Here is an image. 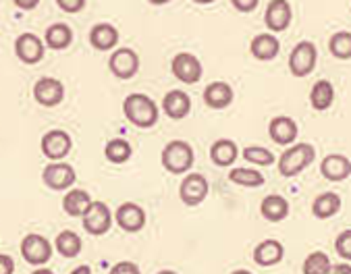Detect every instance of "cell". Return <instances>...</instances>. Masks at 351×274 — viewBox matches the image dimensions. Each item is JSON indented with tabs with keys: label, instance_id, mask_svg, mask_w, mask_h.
<instances>
[{
	"label": "cell",
	"instance_id": "ac0fdd59",
	"mask_svg": "<svg viewBox=\"0 0 351 274\" xmlns=\"http://www.w3.org/2000/svg\"><path fill=\"white\" fill-rule=\"evenodd\" d=\"M320 173L328 181H345L351 175V160L343 154H328L320 164Z\"/></svg>",
	"mask_w": 351,
	"mask_h": 274
},
{
	"label": "cell",
	"instance_id": "1f68e13d",
	"mask_svg": "<svg viewBox=\"0 0 351 274\" xmlns=\"http://www.w3.org/2000/svg\"><path fill=\"white\" fill-rule=\"evenodd\" d=\"M330 268V258L324 251H312L304 260V274H326Z\"/></svg>",
	"mask_w": 351,
	"mask_h": 274
},
{
	"label": "cell",
	"instance_id": "cb8c5ba5",
	"mask_svg": "<svg viewBox=\"0 0 351 274\" xmlns=\"http://www.w3.org/2000/svg\"><path fill=\"white\" fill-rule=\"evenodd\" d=\"M339 210H341V197L337 193H332V191L320 193L312 203V214L318 221H326V219L335 216Z\"/></svg>",
	"mask_w": 351,
	"mask_h": 274
},
{
	"label": "cell",
	"instance_id": "4dcf8cb0",
	"mask_svg": "<svg viewBox=\"0 0 351 274\" xmlns=\"http://www.w3.org/2000/svg\"><path fill=\"white\" fill-rule=\"evenodd\" d=\"M229 181L235 183V185H241V187H262L264 185V175L260 171H254V169H233L229 173Z\"/></svg>",
	"mask_w": 351,
	"mask_h": 274
},
{
	"label": "cell",
	"instance_id": "9a60e30c",
	"mask_svg": "<svg viewBox=\"0 0 351 274\" xmlns=\"http://www.w3.org/2000/svg\"><path fill=\"white\" fill-rule=\"evenodd\" d=\"M15 52L19 56L21 62L25 64H36L42 60L44 56V42L36 36V34H21L17 40H15Z\"/></svg>",
	"mask_w": 351,
	"mask_h": 274
},
{
	"label": "cell",
	"instance_id": "277c9868",
	"mask_svg": "<svg viewBox=\"0 0 351 274\" xmlns=\"http://www.w3.org/2000/svg\"><path fill=\"white\" fill-rule=\"evenodd\" d=\"M318 62V50L314 42H300L289 54V71L295 77L310 75Z\"/></svg>",
	"mask_w": 351,
	"mask_h": 274
},
{
	"label": "cell",
	"instance_id": "4fadbf2b",
	"mask_svg": "<svg viewBox=\"0 0 351 274\" xmlns=\"http://www.w3.org/2000/svg\"><path fill=\"white\" fill-rule=\"evenodd\" d=\"M34 98L38 104L46 106V108H52V106H58L62 100H64V86L60 79H54V77H42L36 82L34 86Z\"/></svg>",
	"mask_w": 351,
	"mask_h": 274
},
{
	"label": "cell",
	"instance_id": "8fae6325",
	"mask_svg": "<svg viewBox=\"0 0 351 274\" xmlns=\"http://www.w3.org/2000/svg\"><path fill=\"white\" fill-rule=\"evenodd\" d=\"M117 225L125 231V233H139L146 225V212L139 203L135 201H125L117 208Z\"/></svg>",
	"mask_w": 351,
	"mask_h": 274
},
{
	"label": "cell",
	"instance_id": "f1b7e54d",
	"mask_svg": "<svg viewBox=\"0 0 351 274\" xmlns=\"http://www.w3.org/2000/svg\"><path fill=\"white\" fill-rule=\"evenodd\" d=\"M44 42L52 48V50H64L69 44L73 42V32L64 23H54L46 29Z\"/></svg>",
	"mask_w": 351,
	"mask_h": 274
},
{
	"label": "cell",
	"instance_id": "d590c367",
	"mask_svg": "<svg viewBox=\"0 0 351 274\" xmlns=\"http://www.w3.org/2000/svg\"><path fill=\"white\" fill-rule=\"evenodd\" d=\"M108 274H142V272H139V266H137L135 262L123 260V262L114 264V266L110 268Z\"/></svg>",
	"mask_w": 351,
	"mask_h": 274
},
{
	"label": "cell",
	"instance_id": "4316f807",
	"mask_svg": "<svg viewBox=\"0 0 351 274\" xmlns=\"http://www.w3.org/2000/svg\"><path fill=\"white\" fill-rule=\"evenodd\" d=\"M237 156H239L237 144L231 140H219L210 148V158H213L217 166H231L237 160Z\"/></svg>",
	"mask_w": 351,
	"mask_h": 274
},
{
	"label": "cell",
	"instance_id": "74e56055",
	"mask_svg": "<svg viewBox=\"0 0 351 274\" xmlns=\"http://www.w3.org/2000/svg\"><path fill=\"white\" fill-rule=\"evenodd\" d=\"M15 272V260L7 253H0V274H13Z\"/></svg>",
	"mask_w": 351,
	"mask_h": 274
},
{
	"label": "cell",
	"instance_id": "836d02e7",
	"mask_svg": "<svg viewBox=\"0 0 351 274\" xmlns=\"http://www.w3.org/2000/svg\"><path fill=\"white\" fill-rule=\"evenodd\" d=\"M243 160L252 162V164H258V166H270L274 164V154L268 150V148H262V146H247L243 150Z\"/></svg>",
	"mask_w": 351,
	"mask_h": 274
},
{
	"label": "cell",
	"instance_id": "83f0119b",
	"mask_svg": "<svg viewBox=\"0 0 351 274\" xmlns=\"http://www.w3.org/2000/svg\"><path fill=\"white\" fill-rule=\"evenodd\" d=\"M335 102V88L328 79H320L312 86L310 92V104L314 110H326Z\"/></svg>",
	"mask_w": 351,
	"mask_h": 274
},
{
	"label": "cell",
	"instance_id": "2e32d148",
	"mask_svg": "<svg viewBox=\"0 0 351 274\" xmlns=\"http://www.w3.org/2000/svg\"><path fill=\"white\" fill-rule=\"evenodd\" d=\"M264 21L270 32H285L291 23V5L285 0H272L266 7Z\"/></svg>",
	"mask_w": 351,
	"mask_h": 274
},
{
	"label": "cell",
	"instance_id": "3957f363",
	"mask_svg": "<svg viewBox=\"0 0 351 274\" xmlns=\"http://www.w3.org/2000/svg\"><path fill=\"white\" fill-rule=\"evenodd\" d=\"M162 166L173 175H185L193 166V148L187 142L175 140L162 148Z\"/></svg>",
	"mask_w": 351,
	"mask_h": 274
},
{
	"label": "cell",
	"instance_id": "d6a6232c",
	"mask_svg": "<svg viewBox=\"0 0 351 274\" xmlns=\"http://www.w3.org/2000/svg\"><path fill=\"white\" fill-rule=\"evenodd\" d=\"M328 48L330 52L341 58V60H347L351 56V34L349 32H337L330 42H328Z\"/></svg>",
	"mask_w": 351,
	"mask_h": 274
},
{
	"label": "cell",
	"instance_id": "44dd1931",
	"mask_svg": "<svg viewBox=\"0 0 351 274\" xmlns=\"http://www.w3.org/2000/svg\"><path fill=\"white\" fill-rule=\"evenodd\" d=\"M162 110L167 112L169 119L181 121V119H185V116L189 114V110H191V98H189L185 92H181V90H173V92H169V94L162 98Z\"/></svg>",
	"mask_w": 351,
	"mask_h": 274
},
{
	"label": "cell",
	"instance_id": "484cf974",
	"mask_svg": "<svg viewBox=\"0 0 351 274\" xmlns=\"http://www.w3.org/2000/svg\"><path fill=\"white\" fill-rule=\"evenodd\" d=\"M54 247L62 258H77L84 249V241L75 231H60L54 239Z\"/></svg>",
	"mask_w": 351,
	"mask_h": 274
},
{
	"label": "cell",
	"instance_id": "603a6c76",
	"mask_svg": "<svg viewBox=\"0 0 351 274\" xmlns=\"http://www.w3.org/2000/svg\"><path fill=\"white\" fill-rule=\"evenodd\" d=\"M90 44L96 48V50H110L119 44V29L110 23H98L92 27L90 32Z\"/></svg>",
	"mask_w": 351,
	"mask_h": 274
},
{
	"label": "cell",
	"instance_id": "d4e9b609",
	"mask_svg": "<svg viewBox=\"0 0 351 274\" xmlns=\"http://www.w3.org/2000/svg\"><path fill=\"white\" fill-rule=\"evenodd\" d=\"M280 50V44L274 36L270 34H258L252 44H250V52L258 58V60H272Z\"/></svg>",
	"mask_w": 351,
	"mask_h": 274
},
{
	"label": "cell",
	"instance_id": "e0dca14e",
	"mask_svg": "<svg viewBox=\"0 0 351 274\" xmlns=\"http://www.w3.org/2000/svg\"><path fill=\"white\" fill-rule=\"evenodd\" d=\"M233 98H235L233 88L227 82H213V84H208L206 90H204V102H206V106L215 108V110L227 108L233 102Z\"/></svg>",
	"mask_w": 351,
	"mask_h": 274
},
{
	"label": "cell",
	"instance_id": "8992f818",
	"mask_svg": "<svg viewBox=\"0 0 351 274\" xmlns=\"http://www.w3.org/2000/svg\"><path fill=\"white\" fill-rule=\"evenodd\" d=\"M82 219H84L86 233H90L94 237L106 235L112 227V214H110L108 206L104 201H92L90 208L86 210V214Z\"/></svg>",
	"mask_w": 351,
	"mask_h": 274
},
{
	"label": "cell",
	"instance_id": "7c38bea8",
	"mask_svg": "<svg viewBox=\"0 0 351 274\" xmlns=\"http://www.w3.org/2000/svg\"><path fill=\"white\" fill-rule=\"evenodd\" d=\"M208 195V181L204 175L199 173H191L187 175L183 181H181V187H179V197L185 206L193 208V206H199Z\"/></svg>",
	"mask_w": 351,
	"mask_h": 274
},
{
	"label": "cell",
	"instance_id": "6da1fadb",
	"mask_svg": "<svg viewBox=\"0 0 351 274\" xmlns=\"http://www.w3.org/2000/svg\"><path fill=\"white\" fill-rule=\"evenodd\" d=\"M123 112L127 121L139 129H150L158 121V106L146 94H129L123 102Z\"/></svg>",
	"mask_w": 351,
	"mask_h": 274
},
{
	"label": "cell",
	"instance_id": "5b68a950",
	"mask_svg": "<svg viewBox=\"0 0 351 274\" xmlns=\"http://www.w3.org/2000/svg\"><path fill=\"white\" fill-rule=\"evenodd\" d=\"M21 258L32 266H44L52 258V243L44 235L29 233L21 241Z\"/></svg>",
	"mask_w": 351,
	"mask_h": 274
},
{
	"label": "cell",
	"instance_id": "7a4b0ae2",
	"mask_svg": "<svg viewBox=\"0 0 351 274\" xmlns=\"http://www.w3.org/2000/svg\"><path fill=\"white\" fill-rule=\"evenodd\" d=\"M316 158V150L312 144L300 142L287 148L283 154L278 156V173L283 177H295L302 171H306Z\"/></svg>",
	"mask_w": 351,
	"mask_h": 274
},
{
	"label": "cell",
	"instance_id": "d6986e66",
	"mask_svg": "<svg viewBox=\"0 0 351 274\" xmlns=\"http://www.w3.org/2000/svg\"><path fill=\"white\" fill-rule=\"evenodd\" d=\"M260 214L268 223H280V221H285L289 216V201L283 195L270 193L260 203Z\"/></svg>",
	"mask_w": 351,
	"mask_h": 274
},
{
	"label": "cell",
	"instance_id": "f546056e",
	"mask_svg": "<svg viewBox=\"0 0 351 274\" xmlns=\"http://www.w3.org/2000/svg\"><path fill=\"white\" fill-rule=\"evenodd\" d=\"M131 144L127 140H123V137H117V140H110L106 146H104V156L108 162L112 164H123L131 158Z\"/></svg>",
	"mask_w": 351,
	"mask_h": 274
},
{
	"label": "cell",
	"instance_id": "f6af8a7d",
	"mask_svg": "<svg viewBox=\"0 0 351 274\" xmlns=\"http://www.w3.org/2000/svg\"><path fill=\"white\" fill-rule=\"evenodd\" d=\"M158 274H177V272L175 270H160Z\"/></svg>",
	"mask_w": 351,
	"mask_h": 274
},
{
	"label": "cell",
	"instance_id": "9c48e42d",
	"mask_svg": "<svg viewBox=\"0 0 351 274\" xmlns=\"http://www.w3.org/2000/svg\"><path fill=\"white\" fill-rule=\"evenodd\" d=\"M42 179H44V185L50 187L52 191H64L75 183L77 177H75V169L71 164L60 160V162H50L44 169Z\"/></svg>",
	"mask_w": 351,
	"mask_h": 274
},
{
	"label": "cell",
	"instance_id": "ffe728a7",
	"mask_svg": "<svg viewBox=\"0 0 351 274\" xmlns=\"http://www.w3.org/2000/svg\"><path fill=\"white\" fill-rule=\"evenodd\" d=\"M283 256H285V247L276 239H266V241L258 243L254 249V262L262 268L278 264L280 260H283Z\"/></svg>",
	"mask_w": 351,
	"mask_h": 274
},
{
	"label": "cell",
	"instance_id": "ba28073f",
	"mask_svg": "<svg viewBox=\"0 0 351 274\" xmlns=\"http://www.w3.org/2000/svg\"><path fill=\"white\" fill-rule=\"evenodd\" d=\"M171 71H173V75H175L179 82H183V84H187V86H193V84H197V82L202 79L204 68H202V62H199L197 56H193V54H189V52H181V54H177V56L173 58V62H171Z\"/></svg>",
	"mask_w": 351,
	"mask_h": 274
},
{
	"label": "cell",
	"instance_id": "f35d334b",
	"mask_svg": "<svg viewBox=\"0 0 351 274\" xmlns=\"http://www.w3.org/2000/svg\"><path fill=\"white\" fill-rule=\"evenodd\" d=\"M237 11H241V13H250V11H254L256 7H258V0H233L231 3Z\"/></svg>",
	"mask_w": 351,
	"mask_h": 274
},
{
	"label": "cell",
	"instance_id": "ee69618b",
	"mask_svg": "<svg viewBox=\"0 0 351 274\" xmlns=\"http://www.w3.org/2000/svg\"><path fill=\"white\" fill-rule=\"evenodd\" d=\"M231 274H252L250 270H235V272H231Z\"/></svg>",
	"mask_w": 351,
	"mask_h": 274
},
{
	"label": "cell",
	"instance_id": "e575fe53",
	"mask_svg": "<svg viewBox=\"0 0 351 274\" xmlns=\"http://www.w3.org/2000/svg\"><path fill=\"white\" fill-rule=\"evenodd\" d=\"M335 249H337V253H339L345 262L351 260V231H343V233L335 239Z\"/></svg>",
	"mask_w": 351,
	"mask_h": 274
},
{
	"label": "cell",
	"instance_id": "7bdbcfd3",
	"mask_svg": "<svg viewBox=\"0 0 351 274\" xmlns=\"http://www.w3.org/2000/svg\"><path fill=\"white\" fill-rule=\"evenodd\" d=\"M34 274H54L52 270H48V268H40V270H36Z\"/></svg>",
	"mask_w": 351,
	"mask_h": 274
},
{
	"label": "cell",
	"instance_id": "ab89813d",
	"mask_svg": "<svg viewBox=\"0 0 351 274\" xmlns=\"http://www.w3.org/2000/svg\"><path fill=\"white\" fill-rule=\"evenodd\" d=\"M326 274H351V266H349V262H341V264H335V266L330 264Z\"/></svg>",
	"mask_w": 351,
	"mask_h": 274
},
{
	"label": "cell",
	"instance_id": "5bb4252c",
	"mask_svg": "<svg viewBox=\"0 0 351 274\" xmlns=\"http://www.w3.org/2000/svg\"><path fill=\"white\" fill-rule=\"evenodd\" d=\"M298 123L291 119V116H285V114H280V116H274L268 125V135H270V140L278 146H291L295 140H298Z\"/></svg>",
	"mask_w": 351,
	"mask_h": 274
},
{
	"label": "cell",
	"instance_id": "52a82bcc",
	"mask_svg": "<svg viewBox=\"0 0 351 274\" xmlns=\"http://www.w3.org/2000/svg\"><path fill=\"white\" fill-rule=\"evenodd\" d=\"M42 154L46 158H50L52 162H60L69 152L73 148V142H71V135L62 129H52L48 131L44 137H42Z\"/></svg>",
	"mask_w": 351,
	"mask_h": 274
},
{
	"label": "cell",
	"instance_id": "8d00e7d4",
	"mask_svg": "<svg viewBox=\"0 0 351 274\" xmlns=\"http://www.w3.org/2000/svg\"><path fill=\"white\" fill-rule=\"evenodd\" d=\"M56 5L64 13H80L82 9H86V0H56Z\"/></svg>",
	"mask_w": 351,
	"mask_h": 274
},
{
	"label": "cell",
	"instance_id": "60d3db41",
	"mask_svg": "<svg viewBox=\"0 0 351 274\" xmlns=\"http://www.w3.org/2000/svg\"><path fill=\"white\" fill-rule=\"evenodd\" d=\"M15 7L29 11V9H36L38 7V0H29V3H25V0H15Z\"/></svg>",
	"mask_w": 351,
	"mask_h": 274
},
{
	"label": "cell",
	"instance_id": "b9f144b4",
	"mask_svg": "<svg viewBox=\"0 0 351 274\" xmlns=\"http://www.w3.org/2000/svg\"><path fill=\"white\" fill-rule=\"evenodd\" d=\"M71 274H92V270H90V266H77Z\"/></svg>",
	"mask_w": 351,
	"mask_h": 274
},
{
	"label": "cell",
	"instance_id": "30bf717a",
	"mask_svg": "<svg viewBox=\"0 0 351 274\" xmlns=\"http://www.w3.org/2000/svg\"><path fill=\"white\" fill-rule=\"evenodd\" d=\"M108 68L119 79H131L139 71V56L131 48H119L110 54Z\"/></svg>",
	"mask_w": 351,
	"mask_h": 274
},
{
	"label": "cell",
	"instance_id": "7402d4cb",
	"mask_svg": "<svg viewBox=\"0 0 351 274\" xmlns=\"http://www.w3.org/2000/svg\"><path fill=\"white\" fill-rule=\"evenodd\" d=\"M94 199L90 197L88 191L84 189H71V191H66L64 197H62V210L69 214V216H73V219H80L86 214V210L90 208V203Z\"/></svg>",
	"mask_w": 351,
	"mask_h": 274
}]
</instances>
